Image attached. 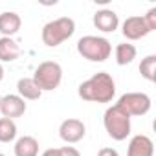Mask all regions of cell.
Here are the masks:
<instances>
[{"label": "cell", "instance_id": "obj_8", "mask_svg": "<svg viewBox=\"0 0 156 156\" xmlns=\"http://www.w3.org/2000/svg\"><path fill=\"white\" fill-rule=\"evenodd\" d=\"M26 108H28L26 101L17 94H8L0 99V112H2L4 118H9V119L20 118V116H24Z\"/></svg>", "mask_w": 156, "mask_h": 156}, {"label": "cell", "instance_id": "obj_3", "mask_svg": "<svg viewBox=\"0 0 156 156\" xmlns=\"http://www.w3.org/2000/svg\"><path fill=\"white\" fill-rule=\"evenodd\" d=\"M73 33H75V20L70 17H59V19L44 24L41 37L48 48H55V46L62 44L64 41H68Z\"/></svg>", "mask_w": 156, "mask_h": 156}, {"label": "cell", "instance_id": "obj_20", "mask_svg": "<svg viewBox=\"0 0 156 156\" xmlns=\"http://www.w3.org/2000/svg\"><path fill=\"white\" fill-rule=\"evenodd\" d=\"M59 154L61 156H81V152L77 151L75 147H61L59 149Z\"/></svg>", "mask_w": 156, "mask_h": 156}, {"label": "cell", "instance_id": "obj_12", "mask_svg": "<svg viewBox=\"0 0 156 156\" xmlns=\"http://www.w3.org/2000/svg\"><path fill=\"white\" fill-rule=\"evenodd\" d=\"M20 26H22V19L19 13L15 11L0 13V33H2V37H13L15 33H19Z\"/></svg>", "mask_w": 156, "mask_h": 156}, {"label": "cell", "instance_id": "obj_23", "mask_svg": "<svg viewBox=\"0 0 156 156\" xmlns=\"http://www.w3.org/2000/svg\"><path fill=\"white\" fill-rule=\"evenodd\" d=\"M4 79V66H2V62H0V81Z\"/></svg>", "mask_w": 156, "mask_h": 156}, {"label": "cell", "instance_id": "obj_10", "mask_svg": "<svg viewBox=\"0 0 156 156\" xmlns=\"http://www.w3.org/2000/svg\"><path fill=\"white\" fill-rule=\"evenodd\" d=\"M94 26L103 33H114L119 26V17L112 9H99L94 13Z\"/></svg>", "mask_w": 156, "mask_h": 156}, {"label": "cell", "instance_id": "obj_14", "mask_svg": "<svg viewBox=\"0 0 156 156\" xmlns=\"http://www.w3.org/2000/svg\"><path fill=\"white\" fill-rule=\"evenodd\" d=\"M15 156H39V141L33 136H20L15 141Z\"/></svg>", "mask_w": 156, "mask_h": 156}, {"label": "cell", "instance_id": "obj_22", "mask_svg": "<svg viewBox=\"0 0 156 156\" xmlns=\"http://www.w3.org/2000/svg\"><path fill=\"white\" fill-rule=\"evenodd\" d=\"M42 156H61V154H59V149H48L42 152Z\"/></svg>", "mask_w": 156, "mask_h": 156}, {"label": "cell", "instance_id": "obj_4", "mask_svg": "<svg viewBox=\"0 0 156 156\" xmlns=\"http://www.w3.org/2000/svg\"><path fill=\"white\" fill-rule=\"evenodd\" d=\"M103 125L107 134L116 141H123L130 136V116L125 114L118 105H112L105 110Z\"/></svg>", "mask_w": 156, "mask_h": 156}, {"label": "cell", "instance_id": "obj_13", "mask_svg": "<svg viewBox=\"0 0 156 156\" xmlns=\"http://www.w3.org/2000/svg\"><path fill=\"white\" fill-rule=\"evenodd\" d=\"M17 92H19L17 96H20L24 101H37L42 96L41 88L35 85V81L31 77H20L17 83Z\"/></svg>", "mask_w": 156, "mask_h": 156}, {"label": "cell", "instance_id": "obj_17", "mask_svg": "<svg viewBox=\"0 0 156 156\" xmlns=\"http://www.w3.org/2000/svg\"><path fill=\"white\" fill-rule=\"evenodd\" d=\"M17 138V123L9 118H0V143H9Z\"/></svg>", "mask_w": 156, "mask_h": 156}, {"label": "cell", "instance_id": "obj_19", "mask_svg": "<svg viewBox=\"0 0 156 156\" xmlns=\"http://www.w3.org/2000/svg\"><path fill=\"white\" fill-rule=\"evenodd\" d=\"M143 20H145V26L149 31H154L156 30V8H151L145 15H143Z\"/></svg>", "mask_w": 156, "mask_h": 156}, {"label": "cell", "instance_id": "obj_9", "mask_svg": "<svg viewBox=\"0 0 156 156\" xmlns=\"http://www.w3.org/2000/svg\"><path fill=\"white\" fill-rule=\"evenodd\" d=\"M121 33H123V37L127 41H140V39L147 37L151 31L147 30L143 17L134 15V17H127L125 19V22L121 26Z\"/></svg>", "mask_w": 156, "mask_h": 156}, {"label": "cell", "instance_id": "obj_15", "mask_svg": "<svg viewBox=\"0 0 156 156\" xmlns=\"http://www.w3.org/2000/svg\"><path fill=\"white\" fill-rule=\"evenodd\" d=\"M20 55V46L11 37H0V61L13 62Z\"/></svg>", "mask_w": 156, "mask_h": 156}, {"label": "cell", "instance_id": "obj_7", "mask_svg": "<svg viewBox=\"0 0 156 156\" xmlns=\"http://www.w3.org/2000/svg\"><path fill=\"white\" fill-rule=\"evenodd\" d=\"M85 134H87V127H85V123L81 119H77V118H68L59 127V136L68 145L81 141L85 138Z\"/></svg>", "mask_w": 156, "mask_h": 156}, {"label": "cell", "instance_id": "obj_2", "mask_svg": "<svg viewBox=\"0 0 156 156\" xmlns=\"http://www.w3.org/2000/svg\"><path fill=\"white\" fill-rule=\"evenodd\" d=\"M77 53L90 62H105L112 53V44L105 37L85 35L77 41Z\"/></svg>", "mask_w": 156, "mask_h": 156}, {"label": "cell", "instance_id": "obj_16", "mask_svg": "<svg viewBox=\"0 0 156 156\" xmlns=\"http://www.w3.org/2000/svg\"><path fill=\"white\" fill-rule=\"evenodd\" d=\"M136 46L130 42H121L116 46V62L119 66H127L136 59Z\"/></svg>", "mask_w": 156, "mask_h": 156}, {"label": "cell", "instance_id": "obj_5", "mask_svg": "<svg viewBox=\"0 0 156 156\" xmlns=\"http://www.w3.org/2000/svg\"><path fill=\"white\" fill-rule=\"evenodd\" d=\"M31 79L41 88V92H51V90L59 88V85L62 81V68L55 61H44L35 68Z\"/></svg>", "mask_w": 156, "mask_h": 156}, {"label": "cell", "instance_id": "obj_18", "mask_svg": "<svg viewBox=\"0 0 156 156\" xmlns=\"http://www.w3.org/2000/svg\"><path fill=\"white\" fill-rule=\"evenodd\" d=\"M140 73L147 81L154 83L156 81V55H147L140 62Z\"/></svg>", "mask_w": 156, "mask_h": 156}, {"label": "cell", "instance_id": "obj_1", "mask_svg": "<svg viewBox=\"0 0 156 156\" xmlns=\"http://www.w3.org/2000/svg\"><path fill=\"white\" fill-rule=\"evenodd\" d=\"M77 94L83 101L90 103H110L116 96V83L107 72H98L90 79L83 81L77 88Z\"/></svg>", "mask_w": 156, "mask_h": 156}, {"label": "cell", "instance_id": "obj_24", "mask_svg": "<svg viewBox=\"0 0 156 156\" xmlns=\"http://www.w3.org/2000/svg\"><path fill=\"white\" fill-rule=\"evenodd\" d=\"M0 156H6V154H2V152H0Z\"/></svg>", "mask_w": 156, "mask_h": 156}, {"label": "cell", "instance_id": "obj_25", "mask_svg": "<svg viewBox=\"0 0 156 156\" xmlns=\"http://www.w3.org/2000/svg\"><path fill=\"white\" fill-rule=\"evenodd\" d=\"M0 99H2V96H0Z\"/></svg>", "mask_w": 156, "mask_h": 156}, {"label": "cell", "instance_id": "obj_6", "mask_svg": "<svg viewBox=\"0 0 156 156\" xmlns=\"http://www.w3.org/2000/svg\"><path fill=\"white\" fill-rule=\"evenodd\" d=\"M125 114L132 116H145L151 110V98L145 92H127L116 103Z\"/></svg>", "mask_w": 156, "mask_h": 156}, {"label": "cell", "instance_id": "obj_11", "mask_svg": "<svg viewBox=\"0 0 156 156\" xmlns=\"http://www.w3.org/2000/svg\"><path fill=\"white\" fill-rule=\"evenodd\" d=\"M127 156H154V143L145 134H136L129 141Z\"/></svg>", "mask_w": 156, "mask_h": 156}, {"label": "cell", "instance_id": "obj_21", "mask_svg": "<svg viewBox=\"0 0 156 156\" xmlns=\"http://www.w3.org/2000/svg\"><path fill=\"white\" fill-rule=\"evenodd\" d=\"M98 156H119V152L112 147H103V149H99Z\"/></svg>", "mask_w": 156, "mask_h": 156}]
</instances>
